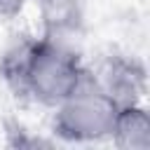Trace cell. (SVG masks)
<instances>
[{"label":"cell","mask_w":150,"mask_h":150,"mask_svg":"<svg viewBox=\"0 0 150 150\" xmlns=\"http://www.w3.org/2000/svg\"><path fill=\"white\" fill-rule=\"evenodd\" d=\"M75 49L56 38H21L0 59L5 84L21 98L40 105H59L87 75Z\"/></svg>","instance_id":"6da1fadb"},{"label":"cell","mask_w":150,"mask_h":150,"mask_svg":"<svg viewBox=\"0 0 150 150\" xmlns=\"http://www.w3.org/2000/svg\"><path fill=\"white\" fill-rule=\"evenodd\" d=\"M117 103L103 91L91 73L59 103L52 115V131L66 143H98L110 138Z\"/></svg>","instance_id":"7a4b0ae2"},{"label":"cell","mask_w":150,"mask_h":150,"mask_svg":"<svg viewBox=\"0 0 150 150\" xmlns=\"http://www.w3.org/2000/svg\"><path fill=\"white\" fill-rule=\"evenodd\" d=\"M94 80L117 105L141 103L145 94V68L134 56H108L101 70L94 75Z\"/></svg>","instance_id":"3957f363"},{"label":"cell","mask_w":150,"mask_h":150,"mask_svg":"<svg viewBox=\"0 0 150 150\" xmlns=\"http://www.w3.org/2000/svg\"><path fill=\"white\" fill-rule=\"evenodd\" d=\"M110 141L122 150H148L150 148V112L141 103L120 105Z\"/></svg>","instance_id":"277c9868"},{"label":"cell","mask_w":150,"mask_h":150,"mask_svg":"<svg viewBox=\"0 0 150 150\" xmlns=\"http://www.w3.org/2000/svg\"><path fill=\"white\" fill-rule=\"evenodd\" d=\"M45 35L56 40H68L80 33L84 23V0H35Z\"/></svg>","instance_id":"5b68a950"},{"label":"cell","mask_w":150,"mask_h":150,"mask_svg":"<svg viewBox=\"0 0 150 150\" xmlns=\"http://www.w3.org/2000/svg\"><path fill=\"white\" fill-rule=\"evenodd\" d=\"M26 7V0H0V19H16Z\"/></svg>","instance_id":"8992f818"}]
</instances>
